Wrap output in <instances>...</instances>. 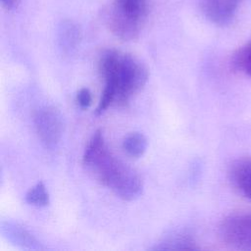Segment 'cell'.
<instances>
[{
	"label": "cell",
	"instance_id": "obj_1",
	"mask_svg": "<svg viewBox=\"0 0 251 251\" xmlns=\"http://www.w3.org/2000/svg\"><path fill=\"white\" fill-rule=\"evenodd\" d=\"M98 69L105 82L116 91L115 103L126 105L147 82L149 73L146 66L130 54L116 49L105 50L98 62Z\"/></svg>",
	"mask_w": 251,
	"mask_h": 251
},
{
	"label": "cell",
	"instance_id": "obj_2",
	"mask_svg": "<svg viewBox=\"0 0 251 251\" xmlns=\"http://www.w3.org/2000/svg\"><path fill=\"white\" fill-rule=\"evenodd\" d=\"M149 0H114L108 23L112 33L124 40L138 37L148 15Z\"/></svg>",
	"mask_w": 251,
	"mask_h": 251
},
{
	"label": "cell",
	"instance_id": "obj_3",
	"mask_svg": "<svg viewBox=\"0 0 251 251\" xmlns=\"http://www.w3.org/2000/svg\"><path fill=\"white\" fill-rule=\"evenodd\" d=\"M219 234L226 244L251 251V212H235L226 216L220 223Z\"/></svg>",
	"mask_w": 251,
	"mask_h": 251
},
{
	"label": "cell",
	"instance_id": "obj_4",
	"mask_svg": "<svg viewBox=\"0 0 251 251\" xmlns=\"http://www.w3.org/2000/svg\"><path fill=\"white\" fill-rule=\"evenodd\" d=\"M34 126L41 143L46 148H54L63 134V117L57 108L44 106L35 113Z\"/></svg>",
	"mask_w": 251,
	"mask_h": 251
},
{
	"label": "cell",
	"instance_id": "obj_5",
	"mask_svg": "<svg viewBox=\"0 0 251 251\" xmlns=\"http://www.w3.org/2000/svg\"><path fill=\"white\" fill-rule=\"evenodd\" d=\"M110 188L122 199L132 201L140 196L143 189V184L137 173L123 164L115 176Z\"/></svg>",
	"mask_w": 251,
	"mask_h": 251
},
{
	"label": "cell",
	"instance_id": "obj_6",
	"mask_svg": "<svg viewBox=\"0 0 251 251\" xmlns=\"http://www.w3.org/2000/svg\"><path fill=\"white\" fill-rule=\"evenodd\" d=\"M242 0H201L205 17L215 25H226L234 17Z\"/></svg>",
	"mask_w": 251,
	"mask_h": 251
},
{
	"label": "cell",
	"instance_id": "obj_7",
	"mask_svg": "<svg viewBox=\"0 0 251 251\" xmlns=\"http://www.w3.org/2000/svg\"><path fill=\"white\" fill-rule=\"evenodd\" d=\"M228 178L237 192L251 201V157L235 159L229 165Z\"/></svg>",
	"mask_w": 251,
	"mask_h": 251
},
{
	"label": "cell",
	"instance_id": "obj_8",
	"mask_svg": "<svg viewBox=\"0 0 251 251\" xmlns=\"http://www.w3.org/2000/svg\"><path fill=\"white\" fill-rule=\"evenodd\" d=\"M1 231L13 243L23 248H29V249L40 248L39 242L32 235V233L18 223L10 222V221L2 222Z\"/></svg>",
	"mask_w": 251,
	"mask_h": 251
},
{
	"label": "cell",
	"instance_id": "obj_9",
	"mask_svg": "<svg viewBox=\"0 0 251 251\" xmlns=\"http://www.w3.org/2000/svg\"><path fill=\"white\" fill-rule=\"evenodd\" d=\"M80 37V29L75 23L71 21L62 22L58 29V44L64 54H72L78 46Z\"/></svg>",
	"mask_w": 251,
	"mask_h": 251
},
{
	"label": "cell",
	"instance_id": "obj_10",
	"mask_svg": "<svg viewBox=\"0 0 251 251\" xmlns=\"http://www.w3.org/2000/svg\"><path fill=\"white\" fill-rule=\"evenodd\" d=\"M197 245L193 237L188 233H175L166 237L159 243L155 249L158 250H182V249H197Z\"/></svg>",
	"mask_w": 251,
	"mask_h": 251
},
{
	"label": "cell",
	"instance_id": "obj_11",
	"mask_svg": "<svg viewBox=\"0 0 251 251\" xmlns=\"http://www.w3.org/2000/svg\"><path fill=\"white\" fill-rule=\"evenodd\" d=\"M147 148V139L141 132H131L123 140V149L130 157L138 158Z\"/></svg>",
	"mask_w": 251,
	"mask_h": 251
},
{
	"label": "cell",
	"instance_id": "obj_12",
	"mask_svg": "<svg viewBox=\"0 0 251 251\" xmlns=\"http://www.w3.org/2000/svg\"><path fill=\"white\" fill-rule=\"evenodd\" d=\"M231 64L237 71L251 77V40L234 52Z\"/></svg>",
	"mask_w": 251,
	"mask_h": 251
},
{
	"label": "cell",
	"instance_id": "obj_13",
	"mask_svg": "<svg viewBox=\"0 0 251 251\" xmlns=\"http://www.w3.org/2000/svg\"><path fill=\"white\" fill-rule=\"evenodd\" d=\"M25 201L36 207H44L49 204V194L43 182L36 183L26 192Z\"/></svg>",
	"mask_w": 251,
	"mask_h": 251
},
{
	"label": "cell",
	"instance_id": "obj_14",
	"mask_svg": "<svg viewBox=\"0 0 251 251\" xmlns=\"http://www.w3.org/2000/svg\"><path fill=\"white\" fill-rule=\"evenodd\" d=\"M76 101L82 109H86L91 105L92 95L88 88H80L76 94Z\"/></svg>",
	"mask_w": 251,
	"mask_h": 251
},
{
	"label": "cell",
	"instance_id": "obj_15",
	"mask_svg": "<svg viewBox=\"0 0 251 251\" xmlns=\"http://www.w3.org/2000/svg\"><path fill=\"white\" fill-rule=\"evenodd\" d=\"M20 2L21 0H1V4L3 8L6 9L7 11L15 10L19 6Z\"/></svg>",
	"mask_w": 251,
	"mask_h": 251
}]
</instances>
